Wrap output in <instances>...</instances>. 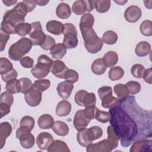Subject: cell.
<instances>
[{"instance_id": "obj_59", "label": "cell", "mask_w": 152, "mask_h": 152, "mask_svg": "<svg viewBox=\"0 0 152 152\" xmlns=\"http://www.w3.org/2000/svg\"><path fill=\"white\" fill-rule=\"evenodd\" d=\"M49 1H36V4L39 6H45L46 5Z\"/></svg>"}, {"instance_id": "obj_17", "label": "cell", "mask_w": 152, "mask_h": 152, "mask_svg": "<svg viewBox=\"0 0 152 152\" xmlns=\"http://www.w3.org/2000/svg\"><path fill=\"white\" fill-rule=\"evenodd\" d=\"M69 68L66 66L65 63L60 60L53 61L50 72L56 77L59 78H64V76Z\"/></svg>"}, {"instance_id": "obj_25", "label": "cell", "mask_w": 152, "mask_h": 152, "mask_svg": "<svg viewBox=\"0 0 152 152\" xmlns=\"http://www.w3.org/2000/svg\"><path fill=\"white\" fill-rule=\"evenodd\" d=\"M151 52V45L146 41H141L139 42L135 49V52L137 56L139 57H144L148 55Z\"/></svg>"}, {"instance_id": "obj_41", "label": "cell", "mask_w": 152, "mask_h": 152, "mask_svg": "<svg viewBox=\"0 0 152 152\" xmlns=\"http://www.w3.org/2000/svg\"><path fill=\"white\" fill-rule=\"evenodd\" d=\"M50 86V81L48 79H39L36 80L33 84V87L42 93L49 88Z\"/></svg>"}, {"instance_id": "obj_49", "label": "cell", "mask_w": 152, "mask_h": 152, "mask_svg": "<svg viewBox=\"0 0 152 152\" xmlns=\"http://www.w3.org/2000/svg\"><path fill=\"white\" fill-rule=\"evenodd\" d=\"M55 45L56 44L55 39L51 36L46 35L45 40L40 46V47L45 50H51Z\"/></svg>"}, {"instance_id": "obj_18", "label": "cell", "mask_w": 152, "mask_h": 152, "mask_svg": "<svg viewBox=\"0 0 152 152\" xmlns=\"http://www.w3.org/2000/svg\"><path fill=\"white\" fill-rule=\"evenodd\" d=\"M73 88V83L65 81L59 83L56 90L59 96L64 100H66L69 97Z\"/></svg>"}, {"instance_id": "obj_36", "label": "cell", "mask_w": 152, "mask_h": 152, "mask_svg": "<svg viewBox=\"0 0 152 152\" xmlns=\"http://www.w3.org/2000/svg\"><path fill=\"white\" fill-rule=\"evenodd\" d=\"M110 4V0H97L94 1V7L98 12L104 13L109 10Z\"/></svg>"}, {"instance_id": "obj_14", "label": "cell", "mask_w": 152, "mask_h": 152, "mask_svg": "<svg viewBox=\"0 0 152 152\" xmlns=\"http://www.w3.org/2000/svg\"><path fill=\"white\" fill-rule=\"evenodd\" d=\"M112 150V146L107 139L102 140L97 143H91L86 147L87 152H110Z\"/></svg>"}, {"instance_id": "obj_54", "label": "cell", "mask_w": 152, "mask_h": 152, "mask_svg": "<svg viewBox=\"0 0 152 152\" xmlns=\"http://www.w3.org/2000/svg\"><path fill=\"white\" fill-rule=\"evenodd\" d=\"M24 5H26L28 12H30L32 11L36 7L37 4H36V1L35 0H32V1H29V0H24L22 1Z\"/></svg>"}, {"instance_id": "obj_1", "label": "cell", "mask_w": 152, "mask_h": 152, "mask_svg": "<svg viewBox=\"0 0 152 152\" xmlns=\"http://www.w3.org/2000/svg\"><path fill=\"white\" fill-rule=\"evenodd\" d=\"M109 113L110 125L119 137L121 145L124 147L129 146L137 138L139 132L138 123L132 118V113L128 114L119 102L110 109Z\"/></svg>"}, {"instance_id": "obj_52", "label": "cell", "mask_w": 152, "mask_h": 152, "mask_svg": "<svg viewBox=\"0 0 152 152\" xmlns=\"http://www.w3.org/2000/svg\"><path fill=\"white\" fill-rule=\"evenodd\" d=\"M18 76V73L16 69H12L11 71L7 72L6 74H2L1 75V78L4 81L7 83L10 81H11L12 80H15L17 78Z\"/></svg>"}, {"instance_id": "obj_23", "label": "cell", "mask_w": 152, "mask_h": 152, "mask_svg": "<svg viewBox=\"0 0 152 152\" xmlns=\"http://www.w3.org/2000/svg\"><path fill=\"white\" fill-rule=\"evenodd\" d=\"M51 128L56 135L61 137L66 136L69 132L68 125L65 122L61 121L54 122Z\"/></svg>"}, {"instance_id": "obj_50", "label": "cell", "mask_w": 152, "mask_h": 152, "mask_svg": "<svg viewBox=\"0 0 152 152\" xmlns=\"http://www.w3.org/2000/svg\"><path fill=\"white\" fill-rule=\"evenodd\" d=\"M10 37V34L0 29V51L2 52L6 46L7 43Z\"/></svg>"}, {"instance_id": "obj_56", "label": "cell", "mask_w": 152, "mask_h": 152, "mask_svg": "<svg viewBox=\"0 0 152 152\" xmlns=\"http://www.w3.org/2000/svg\"><path fill=\"white\" fill-rule=\"evenodd\" d=\"M10 106L2 104H0V109H1V118L4 117V116L8 115L10 112Z\"/></svg>"}, {"instance_id": "obj_51", "label": "cell", "mask_w": 152, "mask_h": 152, "mask_svg": "<svg viewBox=\"0 0 152 152\" xmlns=\"http://www.w3.org/2000/svg\"><path fill=\"white\" fill-rule=\"evenodd\" d=\"M97 110H98V108L95 105H93V106L85 107V109H83V111L85 115L90 120H91V119H95L96 113L97 111Z\"/></svg>"}, {"instance_id": "obj_2", "label": "cell", "mask_w": 152, "mask_h": 152, "mask_svg": "<svg viewBox=\"0 0 152 152\" xmlns=\"http://www.w3.org/2000/svg\"><path fill=\"white\" fill-rule=\"evenodd\" d=\"M94 23L93 15L88 12L83 14L80 21V29L84 42V46L88 52L94 54L101 50L103 42L98 37L93 26Z\"/></svg>"}, {"instance_id": "obj_47", "label": "cell", "mask_w": 152, "mask_h": 152, "mask_svg": "<svg viewBox=\"0 0 152 152\" xmlns=\"http://www.w3.org/2000/svg\"><path fill=\"white\" fill-rule=\"evenodd\" d=\"M78 78H79V75L77 71L73 69H69L65 73L64 79H65L66 81H68L71 83H74L78 80Z\"/></svg>"}, {"instance_id": "obj_37", "label": "cell", "mask_w": 152, "mask_h": 152, "mask_svg": "<svg viewBox=\"0 0 152 152\" xmlns=\"http://www.w3.org/2000/svg\"><path fill=\"white\" fill-rule=\"evenodd\" d=\"M5 89L12 94L21 93V86L19 80H12L6 83Z\"/></svg>"}, {"instance_id": "obj_32", "label": "cell", "mask_w": 152, "mask_h": 152, "mask_svg": "<svg viewBox=\"0 0 152 152\" xmlns=\"http://www.w3.org/2000/svg\"><path fill=\"white\" fill-rule=\"evenodd\" d=\"M72 11L76 15H83L87 11L86 0H78L74 2L72 6Z\"/></svg>"}, {"instance_id": "obj_12", "label": "cell", "mask_w": 152, "mask_h": 152, "mask_svg": "<svg viewBox=\"0 0 152 152\" xmlns=\"http://www.w3.org/2000/svg\"><path fill=\"white\" fill-rule=\"evenodd\" d=\"M42 92L33 87L30 91L24 94L26 102L31 107L38 106L42 100Z\"/></svg>"}, {"instance_id": "obj_30", "label": "cell", "mask_w": 152, "mask_h": 152, "mask_svg": "<svg viewBox=\"0 0 152 152\" xmlns=\"http://www.w3.org/2000/svg\"><path fill=\"white\" fill-rule=\"evenodd\" d=\"M103 60L106 67H112L115 66L118 61V53L115 51H109L104 55Z\"/></svg>"}, {"instance_id": "obj_3", "label": "cell", "mask_w": 152, "mask_h": 152, "mask_svg": "<svg viewBox=\"0 0 152 152\" xmlns=\"http://www.w3.org/2000/svg\"><path fill=\"white\" fill-rule=\"evenodd\" d=\"M28 12L23 2H18L12 9L5 12L1 24V29L8 34H16V27L24 23L25 17Z\"/></svg>"}, {"instance_id": "obj_40", "label": "cell", "mask_w": 152, "mask_h": 152, "mask_svg": "<svg viewBox=\"0 0 152 152\" xmlns=\"http://www.w3.org/2000/svg\"><path fill=\"white\" fill-rule=\"evenodd\" d=\"M20 86H21V93L23 94H26L30 91L33 87V84L31 80L27 77H23L19 79Z\"/></svg>"}, {"instance_id": "obj_21", "label": "cell", "mask_w": 152, "mask_h": 152, "mask_svg": "<svg viewBox=\"0 0 152 152\" xmlns=\"http://www.w3.org/2000/svg\"><path fill=\"white\" fill-rule=\"evenodd\" d=\"M71 108L72 106L69 102L66 100H63L58 103L56 107L55 112L56 114L60 117L66 116L70 113Z\"/></svg>"}, {"instance_id": "obj_11", "label": "cell", "mask_w": 152, "mask_h": 152, "mask_svg": "<svg viewBox=\"0 0 152 152\" xmlns=\"http://www.w3.org/2000/svg\"><path fill=\"white\" fill-rule=\"evenodd\" d=\"M91 120H90L84 114L83 110H78L76 112L73 120V124L77 131L86 128Z\"/></svg>"}, {"instance_id": "obj_42", "label": "cell", "mask_w": 152, "mask_h": 152, "mask_svg": "<svg viewBox=\"0 0 152 152\" xmlns=\"http://www.w3.org/2000/svg\"><path fill=\"white\" fill-rule=\"evenodd\" d=\"M13 69V65L10 60L6 58H0V73L1 75L6 74Z\"/></svg>"}, {"instance_id": "obj_10", "label": "cell", "mask_w": 152, "mask_h": 152, "mask_svg": "<svg viewBox=\"0 0 152 152\" xmlns=\"http://www.w3.org/2000/svg\"><path fill=\"white\" fill-rule=\"evenodd\" d=\"M31 30L29 34L30 39L34 46H41L45 40L46 35L42 30L40 21H34L31 23Z\"/></svg>"}, {"instance_id": "obj_4", "label": "cell", "mask_w": 152, "mask_h": 152, "mask_svg": "<svg viewBox=\"0 0 152 152\" xmlns=\"http://www.w3.org/2000/svg\"><path fill=\"white\" fill-rule=\"evenodd\" d=\"M33 43L27 37L21 38L13 43L8 49V56L13 61H20L31 49Z\"/></svg>"}, {"instance_id": "obj_55", "label": "cell", "mask_w": 152, "mask_h": 152, "mask_svg": "<svg viewBox=\"0 0 152 152\" xmlns=\"http://www.w3.org/2000/svg\"><path fill=\"white\" fill-rule=\"evenodd\" d=\"M151 76H152V69L151 68H149L145 69L142 78H144V81L146 83L151 84L152 83Z\"/></svg>"}, {"instance_id": "obj_38", "label": "cell", "mask_w": 152, "mask_h": 152, "mask_svg": "<svg viewBox=\"0 0 152 152\" xmlns=\"http://www.w3.org/2000/svg\"><path fill=\"white\" fill-rule=\"evenodd\" d=\"M31 30V25L28 23H23L18 24L15 28L16 34L21 37L29 34Z\"/></svg>"}, {"instance_id": "obj_60", "label": "cell", "mask_w": 152, "mask_h": 152, "mask_svg": "<svg viewBox=\"0 0 152 152\" xmlns=\"http://www.w3.org/2000/svg\"><path fill=\"white\" fill-rule=\"evenodd\" d=\"M115 2L116 3H117L118 4L120 5H124V4H125V3L127 2V1H115Z\"/></svg>"}, {"instance_id": "obj_8", "label": "cell", "mask_w": 152, "mask_h": 152, "mask_svg": "<svg viewBox=\"0 0 152 152\" xmlns=\"http://www.w3.org/2000/svg\"><path fill=\"white\" fill-rule=\"evenodd\" d=\"M98 94L102 100V106L106 109L114 107L119 102V99L112 95V88L110 86H103L97 90Z\"/></svg>"}, {"instance_id": "obj_24", "label": "cell", "mask_w": 152, "mask_h": 152, "mask_svg": "<svg viewBox=\"0 0 152 152\" xmlns=\"http://www.w3.org/2000/svg\"><path fill=\"white\" fill-rule=\"evenodd\" d=\"M56 14L59 18H68L71 14V10L69 5L66 3L61 2L56 7Z\"/></svg>"}, {"instance_id": "obj_9", "label": "cell", "mask_w": 152, "mask_h": 152, "mask_svg": "<svg viewBox=\"0 0 152 152\" xmlns=\"http://www.w3.org/2000/svg\"><path fill=\"white\" fill-rule=\"evenodd\" d=\"M74 100L78 106L87 107L95 105L96 98L94 93H88L84 90H80L75 94Z\"/></svg>"}, {"instance_id": "obj_19", "label": "cell", "mask_w": 152, "mask_h": 152, "mask_svg": "<svg viewBox=\"0 0 152 152\" xmlns=\"http://www.w3.org/2000/svg\"><path fill=\"white\" fill-rule=\"evenodd\" d=\"M12 127L8 122H3L0 125V148L2 149L5 144L6 139L11 135Z\"/></svg>"}, {"instance_id": "obj_26", "label": "cell", "mask_w": 152, "mask_h": 152, "mask_svg": "<svg viewBox=\"0 0 152 152\" xmlns=\"http://www.w3.org/2000/svg\"><path fill=\"white\" fill-rule=\"evenodd\" d=\"M47 151L49 152H69L70 150L64 141L56 140L53 141L48 147Z\"/></svg>"}, {"instance_id": "obj_33", "label": "cell", "mask_w": 152, "mask_h": 152, "mask_svg": "<svg viewBox=\"0 0 152 152\" xmlns=\"http://www.w3.org/2000/svg\"><path fill=\"white\" fill-rule=\"evenodd\" d=\"M113 90L115 94L119 100L126 99L129 96V92L125 86L121 83L117 84L113 87Z\"/></svg>"}, {"instance_id": "obj_43", "label": "cell", "mask_w": 152, "mask_h": 152, "mask_svg": "<svg viewBox=\"0 0 152 152\" xmlns=\"http://www.w3.org/2000/svg\"><path fill=\"white\" fill-rule=\"evenodd\" d=\"M145 71V67L142 65L139 64H134L132 66L131 69L132 75L137 78H142L143 77Z\"/></svg>"}, {"instance_id": "obj_22", "label": "cell", "mask_w": 152, "mask_h": 152, "mask_svg": "<svg viewBox=\"0 0 152 152\" xmlns=\"http://www.w3.org/2000/svg\"><path fill=\"white\" fill-rule=\"evenodd\" d=\"M46 28L50 33L54 35H60L63 33L64 24L60 21L53 20L47 22Z\"/></svg>"}, {"instance_id": "obj_28", "label": "cell", "mask_w": 152, "mask_h": 152, "mask_svg": "<svg viewBox=\"0 0 152 152\" xmlns=\"http://www.w3.org/2000/svg\"><path fill=\"white\" fill-rule=\"evenodd\" d=\"M66 53V48L63 43H57L50 50V54L52 57L57 60L62 59Z\"/></svg>"}, {"instance_id": "obj_16", "label": "cell", "mask_w": 152, "mask_h": 152, "mask_svg": "<svg viewBox=\"0 0 152 152\" xmlns=\"http://www.w3.org/2000/svg\"><path fill=\"white\" fill-rule=\"evenodd\" d=\"M152 141L151 139L135 141L130 148V152H145L151 151Z\"/></svg>"}, {"instance_id": "obj_20", "label": "cell", "mask_w": 152, "mask_h": 152, "mask_svg": "<svg viewBox=\"0 0 152 152\" xmlns=\"http://www.w3.org/2000/svg\"><path fill=\"white\" fill-rule=\"evenodd\" d=\"M17 138L20 140V143L24 148H31L33 147L35 143L34 137L31 132L23 133L19 135Z\"/></svg>"}, {"instance_id": "obj_34", "label": "cell", "mask_w": 152, "mask_h": 152, "mask_svg": "<svg viewBox=\"0 0 152 152\" xmlns=\"http://www.w3.org/2000/svg\"><path fill=\"white\" fill-rule=\"evenodd\" d=\"M124 75V69L119 66L112 67L109 71L108 77L112 81H116L121 79Z\"/></svg>"}, {"instance_id": "obj_5", "label": "cell", "mask_w": 152, "mask_h": 152, "mask_svg": "<svg viewBox=\"0 0 152 152\" xmlns=\"http://www.w3.org/2000/svg\"><path fill=\"white\" fill-rule=\"evenodd\" d=\"M103 135L102 129L98 126H93L90 128H84L78 131L77 140L78 144L84 147H87L94 140L100 138Z\"/></svg>"}, {"instance_id": "obj_57", "label": "cell", "mask_w": 152, "mask_h": 152, "mask_svg": "<svg viewBox=\"0 0 152 152\" xmlns=\"http://www.w3.org/2000/svg\"><path fill=\"white\" fill-rule=\"evenodd\" d=\"M86 3L87 5V12L92 11L94 8V1L86 0Z\"/></svg>"}, {"instance_id": "obj_13", "label": "cell", "mask_w": 152, "mask_h": 152, "mask_svg": "<svg viewBox=\"0 0 152 152\" xmlns=\"http://www.w3.org/2000/svg\"><path fill=\"white\" fill-rule=\"evenodd\" d=\"M142 15L140 8L137 5L128 7L124 12V17L129 23H135L139 20Z\"/></svg>"}, {"instance_id": "obj_6", "label": "cell", "mask_w": 152, "mask_h": 152, "mask_svg": "<svg viewBox=\"0 0 152 152\" xmlns=\"http://www.w3.org/2000/svg\"><path fill=\"white\" fill-rule=\"evenodd\" d=\"M53 61L46 55H41L37 59V64L31 69L32 75L37 79L46 77L50 72Z\"/></svg>"}, {"instance_id": "obj_7", "label": "cell", "mask_w": 152, "mask_h": 152, "mask_svg": "<svg viewBox=\"0 0 152 152\" xmlns=\"http://www.w3.org/2000/svg\"><path fill=\"white\" fill-rule=\"evenodd\" d=\"M63 34L64 36L63 45L66 49H74L78 45L77 31L75 26L72 23L64 24Z\"/></svg>"}, {"instance_id": "obj_53", "label": "cell", "mask_w": 152, "mask_h": 152, "mask_svg": "<svg viewBox=\"0 0 152 152\" xmlns=\"http://www.w3.org/2000/svg\"><path fill=\"white\" fill-rule=\"evenodd\" d=\"M20 63L21 66L26 68H30L33 66L34 61L30 56H24L20 61Z\"/></svg>"}, {"instance_id": "obj_44", "label": "cell", "mask_w": 152, "mask_h": 152, "mask_svg": "<svg viewBox=\"0 0 152 152\" xmlns=\"http://www.w3.org/2000/svg\"><path fill=\"white\" fill-rule=\"evenodd\" d=\"M14 102V97L12 93L8 91H4L1 93L0 97V104L7 105L11 107Z\"/></svg>"}, {"instance_id": "obj_27", "label": "cell", "mask_w": 152, "mask_h": 152, "mask_svg": "<svg viewBox=\"0 0 152 152\" xmlns=\"http://www.w3.org/2000/svg\"><path fill=\"white\" fill-rule=\"evenodd\" d=\"M54 123L53 118L49 114L41 115L37 121V124L40 129H46L52 128Z\"/></svg>"}, {"instance_id": "obj_39", "label": "cell", "mask_w": 152, "mask_h": 152, "mask_svg": "<svg viewBox=\"0 0 152 152\" xmlns=\"http://www.w3.org/2000/svg\"><path fill=\"white\" fill-rule=\"evenodd\" d=\"M141 33L145 36H151L152 35V22L151 20H145L143 21L140 26Z\"/></svg>"}, {"instance_id": "obj_29", "label": "cell", "mask_w": 152, "mask_h": 152, "mask_svg": "<svg viewBox=\"0 0 152 152\" xmlns=\"http://www.w3.org/2000/svg\"><path fill=\"white\" fill-rule=\"evenodd\" d=\"M106 66L103 58H97L93 61L91 66L92 72L96 75H102L106 70Z\"/></svg>"}, {"instance_id": "obj_58", "label": "cell", "mask_w": 152, "mask_h": 152, "mask_svg": "<svg viewBox=\"0 0 152 152\" xmlns=\"http://www.w3.org/2000/svg\"><path fill=\"white\" fill-rule=\"evenodd\" d=\"M2 2L5 4V5L7 6V7H10V6H12V5H14L15 4H16L17 2V1L15 0V1H2Z\"/></svg>"}, {"instance_id": "obj_31", "label": "cell", "mask_w": 152, "mask_h": 152, "mask_svg": "<svg viewBox=\"0 0 152 152\" xmlns=\"http://www.w3.org/2000/svg\"><path fill=\"white\" fill-rule=\"evenodd\" d=\"M107 141L110 143L112 146V149L116 148L119 144V137L116 134L113 127L111 125L107 126Z\"/></svg>"}, {"instance_id": "obj_15", "label": "cell", "mask_w": 152, "mask_h": 152, "mask_svg": "<svg viewBox=\"0 0 152 152\" xmlns=\"http://www.w3.org/2000/svg\"><path fill=\"white\" fill-rule=\"evenodd\" d=\"M53 141V136L47 132H40L36 138L37 145L42 150H47Z\"/></svg>"}, {"instance_id": "obj_46", "label": "cell", "mask_w": 152, "mask_h": 152, "mask_svg": "<svg viewBox=\"0 0 152 152\" xmlns=\"http://www.w3.org/2000/svg\"><path fill=\"white\" fill-rule=\"evenodd\" d=\"M95 119L100 122L106 123L110 121V115L108 112L100 110L98 109L96 113Z\"/></svg>"}, {"instance_id": "obj_48", "label": "cell", "mask_w": 152, "mask_h": 152, "mask_svg": "<svg viewBox=\"0 0 152 152\" xmlns=\"http://www.w3.org/2000/svg\"><path fill=\"white\" fill-rule=\"evenodd\" d=\"M35 121L34 118L30 116H24L22 118L20 122V126H25L28 127L32 131L34 128Z\"/></svg>"}, {"instance_id": "obj_35", "label": "cell", "mask_w": 152, "mask_h": 152, "mask_svg": "<svg viewBox=\"0 0 152 152\" xmlns=\"http://www.w3.org/2000/svg\"><path fill=\"white\" fill-rule=\"evenodd\" d=\"M102 40L106 44L113 45L115 44L118 40V35L115 31L108 30L103 34Z\"/></svg>"}, {"instance_id": "obj_45", "label": "cell", "mask_w": 152, "mask_h": 152, "mask_svg": "<svg viewBox=\"0 0 152 152\" xmlns=\"http://www.w3.org/2000/svg\"><path fill=\"white\" fill-rule=\"evenodd\" d=\"M126 86L129 94L132 95L138 93L141 90V84L140 83L135 81H129L125 84Z\"/></svg>"}]
</instances>
